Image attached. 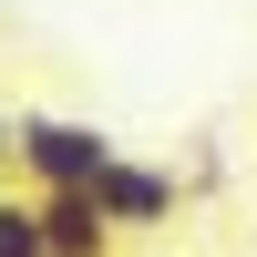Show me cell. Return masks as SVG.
I'll list each match as a JSON object with an SVG mask.
<instances>
[{
  "mask_svg": "<svg viewBox=\"0 0 257 257\" xmlns=\"http://www.w3.org/2000/svg\"><path fill=\"white\" fill-rule=\"evenodd\" d=\"M82 196H93L103 216H113V237H155V226H175V216H185V185L165 175V165L123 155V144L93 165V185H82Z\"/></svg>",
  "mask_w": 257,
  "mask_h": 257,
  "instance_id": "obj_2",
  "label": "cell"
},
{
  "mask_svg": "<svg viewBox=\"0 0 257 257\" xmlns=\"http://www.w3.org/2000/svg\"><path fill=\"white\" fill-rule=\"evenodd\" d=\"M31 216H41V257H113V216H103L82 185H41L31 196Z\"/></svg>",
  "mask_w": 257,
  "mask_h": 257,
  "instance_id": "obj_3",
  "label": "cell"
},
{
  "mask_svg": "<svg viewBox=\"0 0 257 257\" xmlns=\"http://www.w3.org/2000/svg\"><path fill=\"white\" fill-rule=\"evenodd\" d=\"M103 155H113V134L82 113H11V165L31 175V196L41 185H93Z\"/></svg>",
  "mask_w": 257,
  "mask_h": 257,
  "instance_id": "obj_1",
  "label": "cell"
},
{
  "mask_svg": "<svg viewBox=\"0 0 257 257\" xmlns=\"http://www.w3.org/2000/svg\"><path fill=\"white\" fill-rule=\"evenodd\" d=\"M0 257H41V216H31V196H0Z\"/></svg>",
  "mask_w": 257,
  "mask_h": 257,
  "instance_id": "obj_4",
  "label": "cell"
},
{
  "mask_svg": "<svg viewBox=\"0 0 257 257\" xmlns=\"http://www.w3.org/2000/svg\"><path fill=\"white\" fill-rule=\"evenodd\" d=\"M0 175H11V103H0Z\"/></svg>",
  "mask_w": 257,
  "mask_h": 257,
  "instance_id": "obj_5",
  "label": "cell"
}]
</instances>
